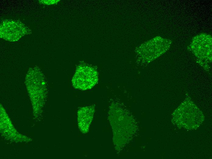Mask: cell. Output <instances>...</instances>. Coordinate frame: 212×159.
<instances>
[{
  "instance_id": "obj_2",
  "label": "cell",
  "mask_w": 212,
  "mask_h": 159,
  "mask_svg": "<svg viewBox=\"0 0 212 159\" xmlns=\"http://www.w3.org/2000/svg\"><path fill=\"white\" fill-rule=\"evenodd\" d=\"M174 113L172 121L178 126L189 129H196L198 127L204 120V116L201 112L196 108L189 112L188 109L178 108Z\"/></svg>"
},
{
  "instance_id": "obj_1",
  "label": "cell",
  "mask_w": 212,
  "mask_h": 159,
  "mask_svg": "<svg viewBox=\"0 0 212 159\" xmlns=\"http://www.w3.org/2000/svg\"><path fill=\"white\" fill-rule=\"evenodd\" d=\"M98 81L97 73L94 68L86 65H80L76 68L72 82L75 88L86 90L92 88Z\"/></svg>"
},
{
  "instance_id": "obj_4",
  "label": "cell",
  "mask_w": 212,
  "mask_h": 159,
  "mask_svg": "<svg viewBox=\"0 0 212 159\" xmlns=\"http://www.w3.org/2000/svg\"><path fill=\"white\" fill-rule=\"evenodd\" d=\"M40 3L47 5L54 4L57 2L59 0H41L39 1Z\"/></svg>"
},
{
  "instance_id": "obj_3",
  "label": "cell",
  "mask_w": 212,
  "mask_h": 159,
  "mask_svg": "<svg viewBox=\"0 0 212 159\" xmlns=\"http://www.w3.org/2000/svg\"><path fill=\"white\" fill-rule=\"evenodd\" d=\"M29 32L28 28L18 20H5L1 24L0 37L8 41H17Z\"/></svg>"
}]
</instances>
